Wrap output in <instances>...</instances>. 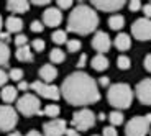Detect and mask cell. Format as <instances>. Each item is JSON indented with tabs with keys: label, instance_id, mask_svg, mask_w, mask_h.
Returning a JSON list of instances; mask_svg holds the SVG:
<instances>
[{
	"label": "cell",
	"instance_id": "6da1fadb",
	"mask_svg": "<svg viewBox=\"0 0 151 136\" xmlns=\"http://www.w3.org/2000/svg\"><path fill=\"white\" fill-rule=\"evenodd\" d=\"M59 92L69 105L82 107V108H86L91 103L99 102L100 98L97 82L94 80V77H91L84 71H76L69 74L63 80Z\"/></svg>",
	"mask_w": 151,
	"mask_h": 136
},
{
	"label": "cell",
	"instance_id": "7a4b0ae2",
	"mask_svg": "<svg viewBox=\"0 0 151 136\" xmlns=\"http://www.w3.org/2000/svg\"><path fill=\"white\" fill-rule=\"evenodd\" d=\"M99 26L97 11L87 4H79L68 18V31L76 34H89Z\"/></svg>",
	"mask_w": 151,
	"mask_h": 136
},
{
	"label": "cell",
	"instance_id": "3957f363",
	"mask_svg": "<svg viewBox=\"0 0 151 136\" xmlns=\"http://www.w3.org/2000/svg\"><path fill=\"white\" fill-rule=\"evenodd\" d=\"M107 100L115 110H128L133 103V90L128 84L118 82L109 87L107 92Z\"/></svg>",
	"mask_w": 151,
	"mask_h": 136
},
{
	"label": "cell",
	"instance_id": "277c9868",
	"mask_svg": "<svg viewBox=\"0 0 151 136\" xmlns=\"http://www.w3.org/2000/svg\"><path fill=\"white\" fill-rule=\"evenodd\" d=\"M17 113H22L23 117H33L41 115V102L33 94H25L17 100Z\"/></svg>",
	"mask_w": 151,
	"mask_h": 136
},
{
	"label": "cell",
	"instance_id": "5b68a950",
	"mask_svg": "<svg viewBox=\"0 0 151 136\" xmlns=\"http://www.w3.org/2000/svg\"><path fill=\"white\" fill-rule=\"evenodd\" d=\"M95 121H97V117L92 110L89 108H81L77 112H74L72 115V120H71V125L74 130L77 131H86V130L92 128L95 125Z\"/></svg>",
	"mask_w": 151,
	"mask_h": 136
},
{
	"label": "cell",
	"instance_id": "8992f818",
	"mask_svg": "<svg viewBox=\"0 0 151 136\" xmlns=\"http://www.w3.org/2000/svg\"><path fill=\"white\" fill-rule=\"evenodd\" d=\"M18 123V113L10 105H0V131H10Z\"/></svg>",
	"mask_w": 151,
	"mask_h": 136
},
{
	"label": "cell",
	"instance_id": "52a82bcc",
	"mask_svg": "<svg viewBox=\"0 0 151 136\" xmlns=\"http://www.w3.org/2000/svg\"><path fill=\"white\" fill-rule=\"evenodd\" d=\"M150 123L145 117H133L125 125V135L127 136H146L150 133Z\"/></svg>",
	"mask_w": 151,
	"mask_h": 136
},
{
	"label": "cell",
	"instance_id": "ba28073f",
	"mask_svg": "<svg viewBox=\"0 0 151 136\" xmlns=\"http://www.w3.org/2000/svg\"><path fill=\"white\" fill-rule=\"evenodd\" d=\"M30 89L35 90L40 97L48 98V100H59L61 92L58 85H53V84H45L41 80H35V82L30 84Z\"/></svg>",
	"mask_w": 151,
	"mask_h": 136
},
{
	"label": "cell",
	"instance_id": "9c48e42d",
	"mask_svg": "<svg viewBox=\"0 0 151 136\" xmlns=\"http://www.w3.org/2000/svg\"><path fill=\"white\" fill-rule=\"evenodd\" d=\"M132 36L138 41H150L151 39V20L138 18L132 25Z\"/></svg>",
	"mask_w": 151,
	"mask_h": 136
},
{
	"label": "cell",
	"instance_id": "30bf717a",
	"mask_svg": "<svg viewBox=\"0 0 151 136\" xmlns=\"http://www.w3.org/2000/svg\"><path fill=\"white\" fill-rule=\"evenodd\" d=\"M66 130H68V123H66V120H61V118H53L43 125L45 136H63Z\"/></svg>",
	"mask_w": 151,
	"mask_h": 136
},
{
	"label": "cell",
	"instance_id": "8fae6325",
	"mask_svg": "<svg viewBox=\"0 0 151 136\" xmlns=\"http://www.w3.org/2000/svg\"><path fill=\"white\" fill-rule=\"evenodd\" d=\"M135 95L145 105H151V79H143L136 84Z\"/></svg>",
	"mask_w": 151,
	"mask_h": 136
},
{
	"label": "cell",
	"instance_id": "7c38bea8",
	"mask_svg": "<svg viewBox=\"0 0 151 136\" xmlns=\"http://www.w3.org/2000/svg\"><path fill=\"white\" fill-rule=\"evenodd\" d=\"M63 21V11L56 7H48L43 11V25L51 28H56Z\"/></svg>",
	"mask_w": 151,
	"mask_h": 136
},
{
	"label": "cell",
	"instance_id": "4fadbf2b",
	"mask_svg": "<svg viewBox=\"0 0 151 136\" xmlns=\"http://www.w3.org/2000/svg\"><path fill=\"white\" fill-rule=\"evenodd\" d=\"M110 46H112V41H110L109 34L105 31H95L94 38H92V48L99 51V54H105L110 49Z\"/></svg>",
	"mask_w": 151,
	"mask_h": 136
},
{
	"label": "cell",
	"instance_id": "5bb4252c",
	"mask_svg": "<svg viewBox=\"0 0 151 136\" xmlns=\"http://www.w3.org/2000/svg\"><path fill=\"white\" fill-rule=\"evenodd\" d=\"M91 7L94 8L95 11H118L120 8L125 7V2L122 0H102V2H92Z\"/></svg>",
	"mask_w": 151,
	"mask_h": 136
},
{
	"label": "cell",
	"instance_id": "9a60e30c",
	"mask_svg": "<svg viewBox=\"0 0 151 136\" xmlns=\"http://www.w3.org/2000/svg\"><path fill=\"white\" fill-rule=\"evenodd\" d=\"M58 77V69L53 64H45L40 69V80L45 84H51Z\"/></svg>",
	"mask_w": 151,
	"mask_h": 136
},
{
	"label": "cell",
	"instance_id": "2e32d148",
	"mask_svg": "<svg viewBox=\"0 0 151 136\" xmlns=\"http://www.w3.org/2000/svg\"><path fill=\"white\" fill-rule=\"evenodd\" d=\"M28 8H30V2H27V0H10V2H7V10L15 13V15L27 13Z\"/></svg>",
	"mask_w": 151,
	"mask_h": 136
},
{
	"label": "cell",
	"instance_id": "e0dca14e",
	"mask_svg": "<svg viewBox=\"0 0 151 136\" xmlns=\"http://www.w3.org/2000/svg\"><path fill=\"white\" fill-rule=\"evenodd\" d=\"M5 28H7L8 33H17L18 34L20 31L23 30V20L18 18V16H15V15L8 16V18L5 20Z\"/></svg>",
	"mask_w": 151,
	"mask_h": 136
},
{
	"label": "cell",
	"instance_id": "ac0fdd59",
	"mask_svg": "<svg viewBox=\"0 0 151 136\" xmlns=\"http://www.w3.org/2000/svg\"><path fill=\"white\" fill-rule=\"evenodd\" d=\"M115 48L118 51H127L132 48V38L127 33H118L115 36Z\"/></svg>",
	"mask_w": 151,
	"mask_h": 136
},
{
	"label": "cell",
	"instance_id": "d6986e66",
	"mask_svg": "<svg viewBox=\"0 0 151 136\" xmlns=\"http://www.w3.org/2000/svg\"><path fill=\"white\" fill-rule=\"evenodd\" d=\"M91 66H92V69H94V71H97V72L107 71V69H109V59H107L104 54H97V56L92 57Z\"/></svg>",
	"mask_w": 151,
	"mask_h": 136
},
{
	"label": "cell",
	"instance_id": "ffe728a7",
	"mask_svg": "<svg viewBox=\"0 0 151 136\" xmlns=\"http://www.w3.org/2000/svg\"><path fill=\"white\" fill-rule=\"evenodd\" d=\"M17 59L22 61V62H31L35 59L33 57V51H31L30 46H22V48H17V53H15Z\"/></svg>",
	"mask_w": 151,
	"mask_h": 136
},
{
	"label": "cell",
	"instance_id": "44dd1931",
	"mask_svg": "<svg viewBox=\"0 0 151 136\" xmlns=\"http://www.w3.org/2000/svg\"><path fill=\"white\" fill-rule=\"evenodd\" d=\"M17 95H18V90H17V87H12V85H5V87L2 89V92H0V97H2V100H4L5 103L15 102Z\"/></svg>",
	"mask_w": 151,
	"mask_h": 136
},
{
	"label": "cell",
	"instance_id": "7402d4cb",
	"mask_svg": "<svg viewBox=\"0 0 151 136\" xmlns=\"http://www.w3.org/2000/svg\"><path fill=\"white\" fill-rule=\"evenodd\" d=\"M109 26L113 31H120L125 26V18L122 15H112L109 18Z\"/></svg>",
	"mask_w": 151,
	"mask_h": 136
},
{
	"label": "cell",
	"instance_id": "603a6c76",
	"mask_svg": "<svg viewBox=\"0 0 151 136\" xmlns=\"http://www.w3.org/2000/svg\"><path fill=\"white\" fill-rule=\"evenodd\" d=\"M8 61H10V48H8V44L0 41V67H2V66L7 67Z\"/></svg>",
	"mask_w": 151,
	"mask_h": 136
},
{
	"label": "cell",
	"instance_id": "cb8c5ba5",
	"mask_svg": "<svg viewBox=\"0 0 151 136\" xmlns=\"http://www.w3.org/2000/svg\"><path fill=\"white\" fill-rule=\"evenodd\" d=\"M64 59H66V54H64L63 49H59V48L51 49V53H49V61H51L53 64H61V62H64Z\"/></svg>",
	"mask_w": 151,
	"mask_h": 136
},
{
	"label": "cell",
	"instance_id": "d4e9b609",
	"mask_svg": "<svg viewBox=\"0 0 151 136\" xmlns=\"http://www.w3.org/2000/svg\"><path fill=\"white\" fill-rule=\"evenodd\" d=\"M61 108L56 105V103H48V105L45 107V110H41V115H46V117H51V120L53 118H56L58 115H59Z\"/></svg>",
	"mask_w": 151,
	"mask_h": 136
},
{
	"label": "cell",
	"instance_id": "484cf974",
	"mask_svg": "<svg viewBox=\"0 0 151 136\" xmlns=\"http://www.w3.org/2000/svg\"><path fill=\"white\" fill-rule=\"evenodd\" d=\"M51 38H53V41L56 43V44H64V43L68 41V33L63 31V30H56L51 34Z\"/></svg>",
	"mask_w": 151,
	"mask_h": 136
},
{
	"label": "cell",
	"instance_id": "4316f807",
	"mask_svg": "<svg viewBox=\"0 0 151 136\" xmlns=\"http://www.w3.org/2000/svg\"><path fill=\"white\" fill-rule=\"evenodd\" d=\"M109 120H110V123H112V126H118V125L123 123V113L118 112V110H113L112 113L109 115Z\"/></svg>",
	"mask_w": 151,
	"mask_h": 136
},
{
	"label": "cell",
	"instance_id": "83f0119b",
	"mask_svg": "<svg viewBox=\"0 0 151 136\" xmlns=\"http://www.w3.org/2000/svg\"><path fill=\"white\" fill-rule=\"evenodd\" d=\"M117 66H118V69H122V71H127V69L132 67V61H130L128 56L122 54V56H118V59H117Z\"/></svg>",
	"mask_w": 151,
	"mask_h": 136
},
{
	"label": "cell",
	"instance_id": "f1b7e54d",
	"mask_svg": "<svg viewBox=\"0 0 151 136\" xmlns=\"http://www.w3.org/2000/svg\"><path fill=\"white\" fill-rule=\"evenodd\" d=\"M66 46H68L69 53H77V51H81V48H82V43H81L79 39H68V41H66Z\"/></svg>",
	"mask_w": 151,
	"mask_h": 136
},
{
	"label": "cell",
	"instance_id": "f546056e",
	"mask_svg": "<svg viewBox=\"0 0 151 136\" xmlns=\"http://www.w3.org/2000/svg\"><path fill=\"white\" fill-rule=\"evenodd\" d=\"M8 79L15 80V82H20V80H23V71L18 67H13L10 69V72H8Z\"/></svg>",
	"mask_w": 151,
	"mask_h": 136
},
{
	"label": "cell",
	"instance_id": "4dcf8cb0",
	"mask_svg": "<svg viewBox=\"0 0 151 136\" xmlns=\"http://www.w3.org/2000/svg\"><path fill=\"white\" fill-rule=\"evenodd\" d=\"M45 48H46V43L43 41V39H40V38L33 39V43H31V49H33V51H36V53L45 51Z\"/></svg>",
	"mask_w": 151,
	"mask_h": 136
},
{
	"label": "cell",
	"instance_id": "1f68e13d",
	"mask_svg": "<svg viewBox=\"0 0 151 136\" xmlns=\"http://www.w3.org/2000/svg\"><path fill=\"white\" fill-rule=\"evenodd\" d=\"M15 44H17V48H22V46H27L28 44V36L27 34H22V33H18L15 36Z\"/></svg>",
	"mask_w": 151,
	"mask_h": 136
},
{
	"label": "cell",
	"instance_id": "d6a6232c",
	"mask_svg": "<svg viewBox=\"0 0 151 136\" xmlns=\"http://www.w3.org/2000/svg\"><path fill=\"white\" fill-rule=\"evenodd\" d=\"M30 30L33 31V33H41V31L45 30V25H43L41 21H38V20H35V21H31Z\"/></svg>",
	"mask_w": 151,
	"mask_h": 136
},
{
	"label": "cell",
	"instance_id": "836d02e7",
	"mask_svg": "<svg viewBox=\"0 0 151 136\" xmlns=\"http://www.w3.org/2000/svg\"><path fill=\"white\" fill-rule=\"evenodd\" d=\"M72 5L74 4H72L71 0H59V2L56 4V8H59V10H68V8H71Z\"/></svg>",
	"mask_w": 151,
	"mask_h": 136
},
{
	"label": "cell",
	"instance_id": "e575fe53",
	"mask_svg": "<svg viewBox=\"0 0 151 136\" xmlns=\"http://www.w3.org/2000/svg\"><path fill=\"white\" fill-rule=\"evenodd\" d=\"M102 136H118V133H117V130H115V126H105Z\"/></svg>",
	"mask_w": 151,
	"mask_h": 136
},
{
	"label": "cell",
	"instance_id": "d590c367",
	"mask_svg": "<svg viewBox=\"0 0 151 136\" xmlns=\"http://www.w3.org/2000/svg\"><path fill=\"white\" fill-rule=\"evenodd\" d=\"M7 82H8V74L4 69H0V87H5Z\"/></svg>",
	"mask_w": 151,
	"mask_h": 136
},
{
	"label": "cell",
	"instance_id": "8d00e7d4",
	"mask_svg": "<svg viewBox=\"0 0 151 136\" xmlns=\"http://www.w3.org/2000/svg\"><path fill=\"white\" fill-rule=\"evenodd\" d=\"M128 8L132 11H138L141 8V2H140V0H132V2L128 4Z\"/></svg>",
	"mask_w": 151,
	"mask_h": 136
},
{
	"label": "cell",
	"instance_id": "74e56055",
	"mask_svg": "<svg viewBox=\"0 0 151 136\" xmlns=\"http://www.w3.org/2000/svg\"><path fill=\"white\" fill-rule=\"evenodd\" d=\"M141 10H143V13H145V18L151 20V2H150V4H146V5H143Z\"/></svg>",
	"mask_w": 151,
	"mask_h": 136
},
{
	"label": "cell",
	"instance_id": "f35d334b",
	"mask_svg": "<svg viewBox=\"0 0 151 136\" xmlns=\"http://www.w3.org/2000/svg\"><path fill=\"white\" fill-rule=\"evenodd\" d=\"M87 66V54H81L79 61H77V67L79 69H84Z\"/></svg>",
	"mask_w": 151,
	"mask_h": 136
},
{
	"label": "cell",
	"instance_id": "ab89813d",
	"mask_svg": "<svg viewBox=\"0 0 151 136\" xmlns=\"http://www.w3.org/2000/svg\"><path fill=\"white\" fill-rule=\"evenodd\" d=\"M0 41L7 44V43L10 41V33H8V31H0Z\"/></svg>",
	"mask_w": 151,
	"mask_h": 136
},
{
	"label": "cell",
	"instance_id": "60d3db41",
	"mask_svg": "<svg viewBox=\"0 0 151 136\" xmlns=\"http://www.w3.org/2000/svg\"><path fill=\"white\" fill-rule=\"evenodd\" d=\"M97 85H102V87H110V79L109 77H100L97 82Z\"/></svg>",
	"mask_w": 151,
	"mask_h": 136
},
{
	"label": "cell",
	"instance_id": "b9f144b4",
	"mask_svg": "<svg viewBox=\"0 0 151 136\" xmlns=\"http://www.w3.org/2000/svg\"><path fill=\"white\" fill-rule=\"evenodd\" d=\"M28 89H30V84L28 82H25V80H20L18 82V87H17V90H28Z\"/></svg>",
	"mask_w": 151,
	"mask_h": 136
},
{
	"label": "cell",
	"instance_id": "7bdbcfd3",
	"mask_svg": "<svg viewBox=\"0 0 151 136\" xmlns=\"http://www.w3.org/2000/svg\"><path fill=\"white\" fill-rule=\"evenodd\" d=\"M145 69H146L148 72H151V54H148L146 57H145Z\"/></svg>",
	"mask_w": 151,
	"mask_h": 136
},
{
	"label": "cell",
	"instance_id": "ee69618b",
	"mask_svg": "<svg viewBox=\"0 0 151 136\" xmlns=\"http://www.w3.org/2000/svg\"><path fill=\"white\" fill-rule=\"evenodd\" d=\"M64 135H66V136H81V133L77 131V130H74V128H68Z\"/></svg>",
	"mask_w": 151,
	"mask_h": 136
},
{
	"label": "cell",
	"instance_id": "f6af8a7d",
	"mask_svg": "<svg viewBox=\"0 0 151 136\" xmlns=\"http://www.w3.org/2000/svg\"><path fill=\"white\" fill-rule=\"evenodd\" d=\"M31 4L36 5V7H49V4H51V2H49V0H45V2H41V0H40V2H36V0H35V2H31Z\"/></svg>",
	"mask_w": 151,
	"mask_h": 136
},
{
	"label": "cell",
	"instance_id": "bcb514c9",
	"mask_svg": "<svg viewBox=\"0 0 151 136\" xmlns=\"http://www.w3.org/2000/svg\"><path fill=\"white\" fill-rule=\"evenodd\" d=\"M27 136H43L40 131H36V130H30V131L27 133Z\"/></svg>",
	"mask_w": 151,
	"mask_h": 136
},
{
	"label": "cell",
	"instance_id": "7dc6e473",
	"mask_svg": "<svg viewBox=\"0 0 151 136\" xmlns=\"http://www.w3.org/2000/svg\"><path fill=\"white\" fill-rule=\"evenodd\" d=\"M97 118H99V120H100V121H104V120H105V118H107V115H105V113H104V112H102V113H99V117H97Z\"/></svg>",
	"mask_w": 151,
	"mask_h": 136
},
{
	"label": "cell",
	"instance_id": "c3c4849f",
	"mask_svg": "<svg viewBox=\"0 0 151 136\" xmlns=\"http://www.w3.org/2000/svg\"><path fill=\"white\" fill-rule=\"evenodd\" d=\"M8 136H22V133H20V131H10V133H8Z\"/></svg>",
	"mask_w": 151,
	"mask_h": 136
},
{
	"label": "cell",
	"instance_id": "681fc988",
	"mask_svg": "<svg viewBox=\"0 0 151 136\" xmlns=\"http://www.w3.org/2000/svg\"><path fill=\"white\" fill-rule=\"evenodd\" d=\"M145 118H146V121L151 125V113H146V115H145Z\"/></svg>",
	"mask_w": 151,
	"mask_h": 136
},
{
	"label": "cell",
	"instance_id": "f907efd6",
	"mask_svg": "<svg viewBox=\"0 0 151 136\" xmlns=\"http://www.w3.org/2000/svg\"><path fill=\"white\" fill-rule=\"evenodd\" d=\"M2 25H4V20H2V16H0V30H2Z\"/></svg>",
	"mask_w": 151,
	"mask_h": 136
},
{
	"label": "cell",
	"instance_id": "816d5d0a",
	"mask_svg": "<svg viewBox=\"0 0 151 136\" xmlns=\"http://www.w3.org/2000/svg\"><path fill=\"white\" fill-rule=\"evenodd\" d=\"M92 136H99V135H92Z\"/></svg>",
	"mask_w": 151,
	"mask_h": 136
},
{
	"label": "cell",
	"instance_id": "f5cc1de1",
	"mask_svg": "<svg viewBox=\"0 0 151 136\" xmlns=\"http://www.w3.org/2000/svg\"><path fill=\"white\" fill-rule=\"evenodd\" d=\"M150 130H151V128H150ZM150 135H151V131H150Z\"/></svg>",
	"mask_w": 151,
	"mask_h": 136
}]
</instances>
